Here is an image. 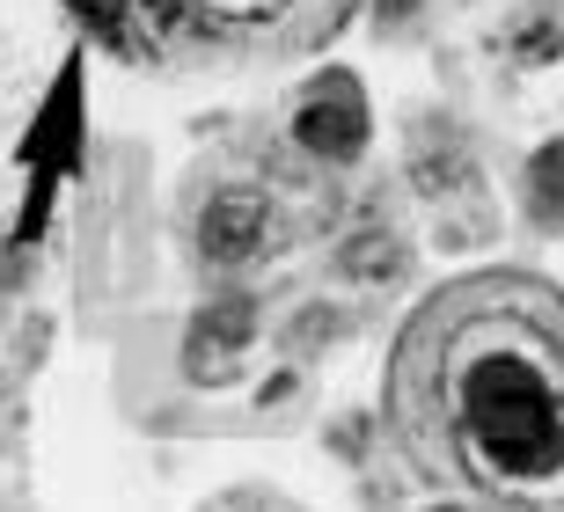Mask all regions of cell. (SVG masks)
Returning a JSON list of instances; mask_svg holds the SVG:
<instances>
[{
  "label": "cell",
  "instance_id": "6da1fadb",
  "mask_svg": "<svg viewBox=\"0 0 564 512\" xmlns=\"http://www.w3.org/2000/svg\"><path fill=\"white\" fill-rule=\"evenodd\" d=\"M381 417L425 491L469 505H564V286L462 271L403 315Z\"/></svg>",
  "mask_w": 564,
  "mask_h": 512
},
{
  "label": "cell",
  "instance_id": "7a4b0ae2",
  "mask_svg": "<svg viewBox=\"0 0 564 512\" xmlns=\"http://www.w3.org/2000/svg\"><path fill=\"white\" fill-rule=\"evenodd\" d=\"M118 66L154 81H235L315 59L359 0H66Z\"/></svg>",
  "mask_w": 564,
  "mask_h": 512
},
{
  "label": "cell",
  "instance_id": "3957f363",
  "mask_svg": "<svg viewBox=\"0 0 564 512\" xmlns=\"http://www.w3.org/2000/svg\"><path fill=\"white\" fill-rule=\"evenodd\" d=\"M293 140L308 146V154H330V162H352L359 140H367V102H359L352 74H330L323 96H308L293 110Z\"/></svg>",
  "mask_w": 564,
  "mask_h": 512
},
{
  "label": "cell",
  "instance_id": "277c9868",
  "mask_svg": "<svg viewBox=\"0 0 564 512\" xmlns=\"http://www.w3.org/2000/svg\"><path fill=\"white\" fill-rule=\"evenodd\" d=\"M506 52H513V66H550V59H564V8H535V15H521Z\"/></svg>",
  "mask_w": 564,
  "mask_h": 512
},
{
  "label": "cell",
  "instance_id": "5b68a950",
  "mask_svg": "<svg viewBox=\"0 0 564 512\" xmlns=\"http://www.w3.org/2000/svg\"><path fill=\"white\" fill-rule=\"evenodd\" d=\"M528 205H535L543 227H564V140L528 162Z\"/></svg>",
  "mask_w": 564,
  "mask_h": 512
}]
</instances>
